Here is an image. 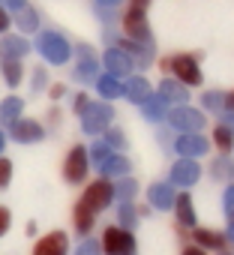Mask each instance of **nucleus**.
I'll use <instances>...</instances> for the list:
<instances>
[{
  "instance_id": "obj_1",
  "label": "nucleus",
  "mask_w": 234,
  "mask_h": 255,
  "mask_svg": "<svg viewBox=\"0 0 234 255\" xmlns=\"http://www.w3.org/2000/svg\"><path fill=\"white\" fill-rule=\"evenodd\" d=\"M198 57L201 54H174V57H165L159 63L162 72H174L180 84H201V69H198Z\"/></svg>"
},
{
  "instance_id": "obj_2",
  "label": "nucleus",
  "mask_w": 234,
  "mask_h": 255,
  "mask_svg": "<svg viewBox=\"0 0 234 255\" xmlns=\"http://www.w3.org/2000/svg\"><path fill=\"white\" fill-rule=\"evenodd\" d=\"M99 246H102L105 255H132L135 252V237L123 225H108L102 240H99Z\"/></svg>"
},
{
  "instance_id": "obj_3",
  "label": "nucleus",
  "mask_w": 234,
  "mask_h": 255,
  "mask_svg": "<svg viewBox=\"0 0 234 255\" xmlns=\"http://www.w3.org/2000/svg\"><path fill=\"white\" fill-rule=\"evenodd\" d=\"M111 201H114V189H111V183H108V180H93V183L84 189V195H81L78 204H84L90 213H99V210H105Z\"/></svg>"
},
{
  "instance_id": "obj_4",
  "label": "nucleus",
  "mask_w": 234,
  "mask_h": 255,
  "mask_svg": "<svg viewBox=\"0 0 234 255\" xmlns=\"http://www.w3.org/2000/svg\"><path fill=\"white\" fill-rule=\"evenodd\" d=\"M81 123H84V132H90V135H99V132H105L108 126H111V108L108 105H102V102H90L87 105V111L81 114Z\"/></svg>"
},
{
  "instance_id": "obj_5",
  "label": "nucleus",
  "mask_w": 234,
  "mask_h": 255,
  "mask_svg": "<svg viewBox=\"0 0 234 255\" xmlns=\"http://www.w3.org/2000/svg\"><path fill=\"white\" fill-rule=\"evenodd\" d=\"M39 51H42V57L51 60V63H66V57H69V42H66L60 33L45 30V33L39 36Z\"/></svg>"
},
{
  "instance_id": "obj_6",
  "label": "nucleus",
  "mask_w": 234,
  "mask_h": 255,
  "mask_svg": "<svg viewBox=\"0 0 234 255\" xmlns=\"http://www.w3.org/2000/svg\"><path fill=\"white\" fill-rule=\"evenodd\" d=\"M87 165H90L87 150H84L81 144H75V147L69 150L66 162H63V177H66L69 183H81V180L87 177Z\"/></svg>"
},
{
  "instance_id": "obj_7",
  "label": "nucleus",
  "mask_w": 234,
  "mask_h": 255,
  "mask_svg": "<svg viewBox=\"0 0 234 255\" xmlns=\"http://www.w3.org/2000/svg\"><path fill=\"white\" fill-rule=\"evenodd\" d=\"M168 123L180 132H198L204 126V114L195 111V108H186V105H177L171 114H168Z\"/></svg>"
},
{
  "instance_id": "obj_8",
  "label": "nucleus",
  "mask_w": 234,
  "mask_h": 255,
  "mask_svg": "<svg viewBox=\"0 0 234 255\" xmlns=\"http://www.w3.org/2000/svg\"><path fill=\"white\" fill-rule=\"evenodd\" d=\"M123 30H126V39L150 42V27H147L144 9H126V15H123Z\"/></svg>"
},
{
  "instance_id": "obj_9",
  "label": "nucleus",
  "mask_w": 234,
  "mask_h": 255,
  "mask_svg": "<svg viewBox=\"0 0 234 255\" xmlns=\"http://www.w3.org/2000/svg\"><path fill=\"white\" fill-rule=\"evenodd\" d=\"M102 63H105L108 75H114V78L129 75V72H132V66H135V60H132L123 48H108V51H105V57H102Z\"/></svg>"
},
{
  "instance_id": "obj_10",
  "label": "nucleus",
  "mask_w": 234,
  "mask_h": 255,
  "mask_svg": "<svg viewBox=\"0 0 234 255\" xmlns=\"http://www.w3.org/2000/svg\"><path fill=\"white\" fill-rule=\"evenodd\" d=\"M66 249H69L66 234H63V231H51V234H45V237L33 246V255H66Z\"/></svg>"
},
{
  "instance_id": "obj_11",
  "label": "nucleus",
  "mask_w": 234,
  "mask_h": 255,
  "mask_svg": "<svg viewBox=\"0 0 234 255\" xmlns=\"http://www.w3.org/2000/svg\"><path fill=\"white\" fill-rule=\"evenodd\" d=\"M9 126H12V135H15V141H21V144L42 141V135H45V129H42V126H39L36 120H12Z\"/></svg>"
},
{
  "instance_id": "obj_12",
  "label": "nucleus",
  "mask_w": 234,
  "mask_h": 255,
  "mask_svg": "<svg viewBox=\"0 0 234 255\" xmlns=\"http://www.w3.org/2000/svg\"><path fill=\"white\" fill-rule=\"evenodd\" d=\"M198 174H201L198 162L183 159V162H174V168H171V183H174V186H192V183L198 180Z\"/></svg>"
},
{
  "instance_id": "obj_13",
  "label": "nucleus",
  "mask_w": 234,
  "mask_h": 255,
  "mask_svg": "<svg viewBox=\"0 0 234 255\" xmlns=\"http://www.w3.org/2000/svg\"><path fill=\"white\" fill-rule=\"evenodd\" d=\"M207 138H201V135H180L177 138V153L183 156V159H192V156H204L207 153Z\"/></svg>"
},
{
  "instance_id": "obj_14",
  "label": "nucleus",
  "mask_w": 234,
  "mask_h": 255,
  "mask_svg": "<svg viewBox=\"0 0 234 255\" xmlns=\"http://www.w3.org/2000/svg\"><path fill=\"white\" fill-rule=\"evenodd\" d=\"M27 51H30V45L21 36H6L3 42H0V57L3 60H21Z\"/></svg>"
},
{
  "instance_id": "obj_15",
  "label": "nucleus",
  "mask_w": 234,
  "mask_h": 255,
  "mask_svg": "<svg viewBox=\"0 0 234 255\" xmlns=\"http://www.w3.org/2000/svg\"><path fill=\"white\" fill-rule=\"evenodd\" d=\"M192 237H195V243L201 246V249H225V234H219V231H210V228H195L192 231Z\"/></svg>"
},
{
  "instance_id": "obj_16",
  "label": "nucleus",
  "mask_w": 234,
  "mask_h": 255,
  "mask_svg": "<svg viewBox=\"0 0 234 255\" xmlns=\"http://www.w3.org/2000/svg\"><path fill=\"white\" fill-rule=\"evenodd\" d=\"M96 90H99L105 99H117V96H123L126 84H123L120 78H114V75H102V78H96Z\"/></svg>"
},
{
  "instance_id": "obj_17",
  "label": "nucleus",
  "mask_w": 234,
  "mask_h": 255,
  "mask_svg": "<svg viewBox=\"0 0 234 255\" xmlns=\"http://www.w3.org/2000/svg\"><path fill=\"white\" fill-rule=\"evenodd\" d=\"M186 93H189V90H186V84H180L177 78H168V81H162V84H159V93H156V96H162L165 102H183V99H186Z\"/></svg>"
},
{
  "instance_id": "obj_18",
  "label": "nucleus",
  "mask_w": 234,
  "mask_h": 255,
  "mask_svg": "<svg viewBox=\"0 0 234 255\" xmlns=\"http://www.w3.org/2000/svg\"><path fill=\"white\" fill-rule=\"evenodd\" d=\"M102 171L108 174V177H123L126 171H129V162H126V156H117V153H108L102 162Z\"/></svg>"
},
{
  "instance_id": "obj_19",
  "label": "nucleus",
  "mask_w": 234,
  "mask_h": 255,
  "mask_svg": "<svg viewBox=\"0 0 234 255\" xmlns=\"http://www.w3.org/2000/svg\"><path fill=\"white\" fill-rule=\"evenodd\" d=\"M213 144H216L219 153H231L234 150V129H231L228 123H222V126L213 129Z\"/></svg>"
},
{
  "instance_id": "obj_20",
  "label": "nucleus",
  "mask_w": 234,
  "mask_h": 255,
  "mask_svg": "<svg viewBox=\"0 0 234 255\" xmlns=\"http://www.w3.org/2000/svg\"><path fill=\"white\" fill-rule=\"evenodd\" d=\"M123 93H126L135 105H141V102H147V99L153 96V93H150V84H147L144 78H132V81L126 84V90H123Z\"/></svg>"
},
{
  "instance_id": "obj_21",
  "label": "nucleus",
  "mask_w": 234,
  "mask_h": 255,
  "mask_svg": "<svg viewBox=\"0 0 234 255\" xmlns=\"http://www.w3.org/2000/svg\"><path fill=\"white\" fill-rule=\"evenodd\" d=\"M174 210H177V219L183 225H195V210H192V198L186 192L174 195Z\"/></svg>"
},
{
  "instance_id": "obj_22",
  "label": "nucleus",
  "mask_w": 234,
  "mask_h": 255,
  "mask_svg": "<svg viewBox=\"0 0 234 255\" xmlns=\"http://www.w3.org/2000/svg\"><path fill=\"white\" fill-rule=\"evenodd\" d=\"M150 204L153 207H159V210H168L171 204H174V189L171 186H150Z\"/></svg>"
},
{
  "instance_id": "obj_23",
  "label": "nucleus",
  "mask_w": 234,
  "mask_h": 255,
  "mask_svg": "<svg viewBox=\"0 0 234 255\" xmlns=\"http://www.w3.org/2000/svg\"><path fill=\"white\" fill-rule=\"evenodd\" d=\"M93 219H96V213H90L84 204H75L72 222H75V231H78V234H90V228H93Z\"/></svg>"
},
{
  "instance_id": "obj_24",
  "label": "nucleus",
  "mask_w": 234,
  "mask_h": 255,
  "mask_svg": "<svg viewBox=\"0 0 234 255\" xmlns=\"http://www.w3.org/2000/svg\"><path fill=\"white\" fill-rule=\"evenodd\" d=\"M120 48L132 57V54H138V63H147L150 60V54H153V48H150V42H135V39H120Z\"/></svg>"
},
{
  "instance_id": "obj_25",
  "label": "nucleus",
  "mask_w": 234,
  "mask_h": 255,
  "mask_svg": "<svg viewBox=\"0 0 234 255\" xmlns=\"http://www.w3.org/2000/svg\"><path fill=\"white\" fill-rule=\"evenodd\" d=\"M21 108H24V102H21L18 96H9V99H3V102H0V120H3V123H12V120H18Z\"/></svg>"
},
{
  "instance_id": "obj_26",
  "label": "nucleus",
  "mask_w": 234,
  "mask_h": 255,
  "mask_svg": "<svg viewBox=\"0 0 234 255\" xmlns=\"http://www.w3.org/2000/svg\"><path fill=\"white\" fill-rule=\"evenodd\" d=\"M141 105H144V117H147V120H162V117H165V105H168V102H165L162 96H156V93H153V96H150L147 102H141Z\"/></svg>"
},
{
  "instance_id": "obj_27",
  "label": "nucleus",
  "mask_w": 234,
  "mask_h": 255,
  "mask_svg": "<svg viewBox=\"0 0 234 255\" xmlns=\"http://www.w3.org/2000/svg\"><path fill=\"white\" fill-rule=\"evenodd\" d=\"M3 75H6L9 87H18V84H21V78H24L21 60H3Z\"/></svg>"
},
{
  "instance_id": "obj_28",
  "label": "nucleus",
  "mask_w": 234,
  "mask_h": 255,
  "mask_svg": "<svg viewBox=\"0 0 234 255\" xmlns=\"http://www.w3.org/2000/svg\"><path fill=\"white\" fill-rule=\"evenodd\" d=\"M81 63H78V69H75V75L81 78V81H87V78H96V63H93V57H87V48H81Z\"/></svg>"
},
{
  "instance_id": "obj_29",
  "label": "nucleus",
  "mask_w": 234,
  "mask_h": 255,
  "mask_svg": "<svg viewBox=\"0 0 234 255\" xmlns=\"http://www.w3.org/2000/svg\"><path fill=\"white\" fill-rule=\"evenodd\" d=\"M15 21H18V27H21V30H36V27H39V21H36V12H33L30 6H21Z\"/></svg>"
},
{
  "instance_id": "obj_30",
  "label": "nucleus",
  "mask_w": 234,
  "mask_h": 255,
  "mask_svg": "<svg viewBox=\"0 0 234 255\" xmlns=\"http://www.w3.org/2000/svg\"><path fill=\"white\" fill-rule=\"evenodd\" d=\"M111 189H114V198H120V201H129L135 195V183L132 180H120V183H114Z\"/></svg>"
},
{
  "instance_id": "obj_31",
  "label": "nucleus",
  "mask_w": 234,
  "mask_h": 255,
  "mask_svg": "<svg viewBox=\"0 0 234 255\" xmlns=\"http://www.w3.org/2000/svg\"><path fill=\"white\" fill-rule=\"evenodd\" d=\"M117 216H120V225H123V228H129V225L138 219V207H132L129 201H123V204H120V213H117Z\"/></svg>"
},
{
  "instance_id": "obj_32",
  "label": "nucleus",
  "mask_w": 234,
  "mask_h": 255,
  "mask_svg": "<svg viewBox=\"0 0 234 255\" xmlns=\"http://www.w3.org/2000/svg\"><path fill=\"white\" fill-rule=\"evenodd\" d=\"M9 177H12V162L6 156H0V189L9 186Z\"/></svg>"
},
{
  "instance_id": "obj_33",
  "label": "nucleus",
  "mask_w": 234,
  "mask_h": 255,
  "mask_svg": "<svg viewBox=\"0 0 234 255\" xmlns=\"http://www.w3.org/2000/svg\"><path fill=\"white\" fill-rule=\"evenodd\" d=\"M108 153H111V147H108V144H93V150H90V153H87V159H90V162H96V165H99V162H102V159H105V156H108Z\"/></svg>"
},
{
  "instance_id": "obj_34",
  "label": "nucleus",
  "mask_w": 234,
  "mask_h": 255,
  "mask_svg": "<svg viewBox=\"0 0 234 255\" xmlns=\"http://www.w3.org/2000/svg\"><path fill=\"white\" fill-rule=\"evenodd\" d=\"M105 144L108 147H123L126 141H123V135L117 132V129H111V126H108V129H105Z\"/></svg>"
},
{
  "instance_id": "obj_35",
  "label": "nucleus",
  "mask_w": 234,
  "mask_h": 255,
  "mask_svg": "<svg viewBox=\"0 0 234 255\" xmlns=\"http://www.w3.org/2000/svg\"><path fill=\"white\" fill-rule=\"evenodd\" d=\"M75 255H102V246L96 243V240H84L81 246H78V252Z\"/></svg>"
},
{
  "instance_id": "obj_36",
  "label": "nucleus",
  "mask_w": 234,
  "mask_h": 255,
  "mask_svg": "<svg viewBox=\"0 0 234 255\" xmlns=\"http://www.w3.org/2000/svg\"><path fill=\"white\" fill-rule=\"evenodd\" d=\"M9 222H12L9 210H6V207H0V237H3V234L9 231Z\"/></svg>"
},
{
  "instance_id": "obj_37",
  "label": "nucleus",
  "mask_w": 234,
  "mask_h": 255,
  "mask_svg": "<svg viewBox=\"0 0 234 255\" xmlns=\"http://www.w3.org/2000/svg\"><path fill=\"white\" fill-rule=\"evenodd\" d=\"M87 105H90V96H87V93H81V96L75 99V114H84V111H87Z\"/></svg>"
},
{
  "instance_id": "obj_38",
  "label": "nucleus",
  "mask_w": 234,
  "mask_h": 255,
  "mask_svg": "<svg viewBox=\"0 0 234 255\" xmlns=\"http://www.w3.org/2000/svg\"><path fill=\"white\" fill-rule=\"evenodd\" d=\"M204 105H207V108H219V105H222V96H219V93H207V96H204Z\"/></svg>"
},
{
  "instance_id": "obj_39",
  "label": "nucleus",
  "mask_w": 234,
  "mask_h": 255,
  "mask_svg": "<svg viewBox=\"0 0 234 255\" xmlns=\"http://www.w3.org/2000/svg\"><path fill=\"white\" fill-rule=\"evenodd\" d=\"M12 24V18H9V12H6V6H0V33H3L6 27Z\"/></svg>"
},
{
  "instance_id": "obj_40",
  "label": "nucleus",
  "mask_w": 234,
  "mask_h": 255,
  "mask_svg": "<svg viewBox=\"0 0 234 255\" xmlns=\"http://www.w3.org/2000/svg\"><path fill=\"white\" fill-rule=\"evenodd\" d=\"M183 255H207V249H201V246H186Z\"/></svg>"
},
{
  "instance_id": "obj_41",
  "label": "nucleus",
  "mask_w": 234,
  "mask_h": 255,
  "mask_svg": "<svg viewBox=\"0 0 234 255\" xmlns=\"http://www.w3.org/2000/svg\"><path fill=\"white\" fill-rule=\"evenodd\" d=\"M150 0H129V9H147Z\"/></svg>"
},
{
  "instance_id": "obj_42",
  "label": "nucleus",
  "mask_w": 234,
  "mask_h": 255,
  "mask_svg": "<svg viewBox=\"0 0 234 255\" xmlns=\"http://www.w3.org/2000/svg\"><path fill=\"white\" fill-rule=\"evenodd\" d=\"M228 171H231V165H228V162H219V165L213 168V174H219V177H222V174H228Z\"/></svg>"
},
{
  "instance_id": "obj_43",
  "label": "nucleus",
  "mask_w": 234,
  "mask_h": 255,
  "mask_svg": "<svg viewBox=\"0 0 234 255\" xmlns=\"http://www.w3.org/2000/svg\"><path fill=\"white\" fill-rule=\"evenodd\" d=\"M225 207H228V210L234 207V186H228V192H225Z\"/></svg>"
},
{
  "instance_id": "obj_44",
  "label": "nucleus",
  "mask_w": 234,
  "mask_h": 255,
  "mask_svg": "<svg viewBox=\"0 0 234 255\" xmlns=\"http://www.w3.org/2000/svg\"><path fill=\"white\" fill-rule=\"evenodd\" d=\"M0 6H12V9H21V6H24V0H3Z\"/></svg>"
},
{
  "instance_id": "obj_45",
  "label": "nucleus",
  "mask_w": 234,
  "mask_h": 255,
  "mask_svg": "<svg viewBox=\"0 0 234 255\" xmlns=\"http://www.w3.org/2000/svg\"><path fill=\"white\" fill-rule=\"evenodd\" d=\"M222 105H225V108H228V111H234V93H228V96H225V99H222Z\"/></svg>"
},
{
  "instance_id": "obj_46",
  "label": "nucleus",
  "mask_w": 234,
  "mask_h": 255,
  "mask_svg": "<svg viewBox=\"0 0 234 255\" xmlns=\"http://www.w3.org/2000/svg\"><path fill=\"white\" fill-rule=\"evenodd\" d=\"M51 96H54V99L63 96V84H54V87H51Z\"/></svg>"
},
{
  "instance_id": "obj_47",
  "label": "nucleus",
  "mask_w": 234,
  "mask_h": 255,
  "mask_svg": "<svg viewBox=\"0 0 234 255\" xmlns=\"http://www.w3.org/2000/svg\"><path fill=\"white\" fill-rule=\"evenodd\" d=\"M99 6H114V3H120V0H96Z\"/></svg>"
},
{
  "instance_id": "obj_48",
  "label": "nucleus",
  "mask_w": 234,
  "mask_h": 255,
  "mask_svg": "<svg viewBox=\"0 0 234 255\" xmlns=\"http://www.w3.org/2000/svg\"><path fill=\"white\" fill-rule=\"evenodd\" d=\"M3 144H6V138H3V132H0V153H3Z\"/></svg>"
},
{
  "instance_id": "obj_49",
  "label": "nucleus",
  "mask_w": 234,
  "mask_h": 255,
  "mask_svg": "<svg viewBox=\"0 0 234 255\" xmlns=\"http://www.w3.org/2000/svg\"><path fill=\"white\" fill-rule=\"evenodd\" d=\"M228 222H231V225H234V207H231V210H228Z\"/></svg>"
},
{
  "instance_id": "obj_50",
  "label": "nucleus",
  "mask_w": 234,
  "mask_h": 255,
  "mask_svg": "<svg viewBox=\"0 0 234 255\" xmlns=\"http://www.w3.org/2000/svg\"><path fill=\"white\" fill-rule=\"evenodd\" d=\"M228 234H231V237H234V225H231V231H228Z\"/></svg>"
},
{
  "instance_id": "obj_51",
  "label": "nucleus",
  "mask_w": 234,
  "mask_h": 255,
  "mask_svg": "<svg viewBox=\"0 0 234 255\" xmlns=\"http://www.w3.org/2000/svg\"><path fill=\"white\" fill-rule=\"evenodd\" d=\"M231 126H234V114H231Z\"/></svg>"
}]
</instances>
